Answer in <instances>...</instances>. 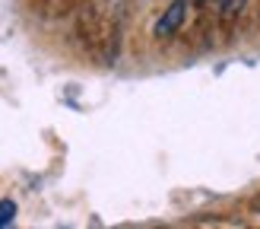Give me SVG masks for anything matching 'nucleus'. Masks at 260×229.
I'll return each mask as SVG.
<instances>
[{
	"instance_id": "obj_3",
	"label": "nucleus",
	"mask_w": 260,
	"mask_h": 229,
	"mask_svg": "<svg viewBox=\"0 0 260 229\" xmlns=\"http://www.w3.org/2000/svg\"><path fill=\"white\" fill-rule=\"evenodd\" d=\"M187 4H190V0H187Z\"/></svg>"
},
{
	"instance_id": "obj_4",
	"label": "nucleus",
	"mask_w": 260,
	"mask_h": 229,
	"mask_svg": "<svg viewBox=\"0 0 260 229\" xmlns=\"http://www.w3.org/2000/svg\"><path fill=\"white\" fill-rule=\"evenodd\" d=\"M257 207H260V204H257Z\"/></svg>"
},
{
	"instance_id": "obj_1",
	"label": "nucleus",
	"mask_w": 260,
	"mask_h": 229,
	"mask_svg": "<svg viewBox=\"0 0 260 229\" xmlns=\"http://www.w3.org/2000/svg\"><path fill=\"white\" fill-rule=\"evenodd\" d=\"M184 16H187V0H175L172 7H168L159 19H155V25H152V35L155 38H172L178 29H181V22H184Z\"/></svg>"
},
{
	"instance_id": "obj_2",
	"label": "nucleus",
	"mask_w": 260,
	"mask_h": 229,
	"mask_svg": "<svg viewBox=\"0 0 260 229\" xmlns=\"http://www.w3.org/2000/svg\"><path fill=\"white\" fill-rule=\"evenodd\" d=\"M16 220V204L13 201H0V226H10Z\"/></svg>"
}]
</instances>
